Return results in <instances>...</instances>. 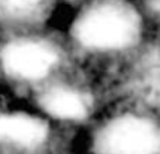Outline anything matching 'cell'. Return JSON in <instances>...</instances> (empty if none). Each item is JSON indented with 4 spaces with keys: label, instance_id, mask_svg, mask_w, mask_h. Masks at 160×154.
Wrapping results in <instances>:
<instances>
[{
    "label": "cell",
    "instance_id": "5",
    "mask_svg": "<svg viewBox=\"0 0 160 154\" xmlns=\"http://www.w3.org/2000/svg\"><path fill=\"white\" fill-rule=\"evenodd\" d=\"M47 111L60 118H81L85 114V106L81 97L68 90H56L43 97Z\"/></svg>",
    "mask_w": 160,
    "mask_h": 154
},
{
    "label": "cell",
    "instance_id": "4",
    "mask_svg": "<svg viewBox=\"0 0 160 154\" xmlns=\"http://www.w3.org/2000/svg\"><path fill=\"white\" fill-rule=\"evenodd\" d=\"M47 136V126L36 118L24 115L0 117V139L14 141L21 145L41 144Z\"/></svg>",
    "mask_w": 160,
    "mask_h": 154
},
{
    "label": "cell",
    "instance_id": "6",
    "mask_svg": "<svg viewBox=\"0 0 160 154\" xmlns=\"http://www.w3.org/2000/svg\"><path fill=\"white\" fill-rule=\"evenodd\" d=\"M43 0H0L3 9L12 15H28L35 12Z\"/></svg>",
    "mask_w": 160,
    "mask_h": 154
},
{
    "label": "cell",
    "instance_id": "2",
    "mask_svg": "<svg viewBox=\"0 0 160 154\" xmlns=\"http://www.w3.org/2000/svg\"><path fill=\"white\" fill-rule=\"evenodd\" d=\"M159 138L154 127L144 120L123 118L106 129L102 136L105 154H153Z\"/></svg>",
    "mask_w": 160,
    "mask_h": 154
},
{
    "label": "cell",
    "instance_id": "3",
    "mask_svg": "<svg viewBox=\"0 0 160 154\" xmlns=\"http://www.w3.org/2000/svg\"><path fill=\"white\" fill-rule=\"evenodd\" d=\"M56 62L49 48L35 42L12 43L3 52V64L11 73L35 79L43 77Z\"/></svg>",
    "mask_w": 160,
    "mask_h": 154
},
{
    "label": "cell",
    "instance_id": "1",
    "mask_svg": "<svg viewBox=\"0 0 160 154\" xmlns=\"http://www.w3.org/2000/svg\"><path fill=\"white\" fill-rule=\"evenodd\" d=\"M138 24L132 12L103 6L84 15L77 24V37L91 48H121L133 41Z\"/></svg>",
    "mask_w": 160,
    "mask_h": 154
}]
</instances>
